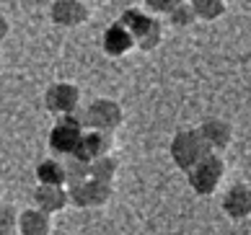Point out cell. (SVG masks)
Listing matches in <instances>:
<instances>
[{
	"label": "cell",
	"mask_w": 251,
	"mask_h": 235,
	"mask_svg": "<svg viewBox=\"0 0 251 235\" xmlns=\"http://www.w3.org/2000/svg\"><path fill=\"white\" fill-rule=\"evenodd\" d=\"M44 106H47L50 114L54 117H65L73 114L75 109H80V88L75 83H52V86L44 91Z\"/></svg>",
	"instance_id": "7"
},
{
	"label": "cell",
	"mask_w": 251,
	"mask_h": 235,
	"mask_svg": "<svg viewBox=\"0 0 251 235\" xmlns=\"http://www.w3.org/2000/svg\"><path fill=\"white\" fill-rule=\"evenodd\" d=\"M62 163H65V186L80 184L88 178V161H83L78 155H68L62 158Z\"/></svg>",
	"instance_id": "19"
},
{
	"label": "cell",
	"mask_w": 251,
	"mask_h": 235,
	"mask_svg": "<svg viewBox=\"0 0 251 235\" xmlns=\"http://www.w3.org/2000/svg\"><path fill=\"white\" fill-rule=\"evenodd\" d=\"M36 181L47 186H65V163L60 158H47L36 165Z\"/></svg>",
	"instance_id": "16"
},
{
	"label": "cell",
	"mask_w": 251,
	"mask_h": 235,
	"mask_svg": "<svg viewBox=\"0 0 251 235\" xmlns=\"http://www.w3.org/2000/svg\"><path fill=\"white\" fill-rule=\"evenodd\" d=\"M70 204L68 199V186H47V184H39L34 189V207L47 214H57L62 212L65 207Z\"/></svg>",
	"instance_id": "13"
},
{
	"label": "cell",
	"mask_w": 251,
	"mask_h": 235,
	"mask_svg": "<svg viewBox=\"0 0 251 235\" xmlns=\"http://www.w3.org/2000/svg\"><path fill=\"white\" fill-rule=\"evenodd\" d=\"M207 153H212V150L204 145V140L200 137L197 129H179V132L171 137L169 155H171V161L179 171H189V168Z\"/></svg>",
	"instance_id": "4"
},
{
	"label": "cell",
	"mask_w": 251,
	"mask_h": 235,
	"mask_svg": "<svg viewBox=\"0 0 251 235\" xmlns=\"http://www.w3.org/2000/svg\"><path fill=\"white\" fill-rule=\"evenodd\" d=\"M125 111L122 103L114 98H94L83 109V121H86V129H101V132H114V129L122 127Z\"/></svg>",
	"instance_id": "5"
},
{
	"label": "cell",
	"mask_w": 251,
	"mask_h": 235,
	"mask_svg": "<svg viewBox=\"0 0 251 235\" xmlns=\"http://www.w3.org/2000/svg\"><path fill=\"white\" fill-rule=\"evenodd\" d=\"M101 49L109 57H125L135 49V36L129 34V29L122 21H114L101 36Z\"/></svg>",
	"instance_id": "10"
},
{
	"label": "cell",
	"mask_w": 251,
	"mask_h": 235,
	"mask_svg": "<svg viewBox=\"0 0 251 235\" xmlns=\"http://www.w3.org/2000/svg\"><path fill=\"white\" fill-rule=\"evenodd\" d=\"M223 212L233 222L249 220L251 217V186L246 184H233L223 194Z\"/></svg>",
	"instance_id": "11"
},
{
	"label": "cell",
	"mask_w": 251,
	"mask_h": 235,
	"mask_svg": "<svg viewBox=\"0 0 251 235\" xmlns=\"http://www.w3.org/2000/svg\"><path fill=\"white\" fill-rule=\"evenodd\" d=\"M119 171V161L111 153L106 155H99L88 163V178H96V181H106V184H114Z\"/></svg>",
	"instance_id": "15"
},
{
	"label": "cell",
	"mask_w": 251,
	"mask_h": 235,
	"mask_svg": "<svg viewBox=\"0 0 251 235\" xmlns=\"http://www.w3.org/2000/svg\"><path fill=\"white\" fill-rule=\"evenodd\" d=\"M166 16H169V24L174 26V29H189V26L197 24V16H194L192 0H176V5H174Z\"/></svg>",
	"instance_id": "18"
},
{
	"label": "cell",
	"mask_w": 251,
	"mask_h": 235,
	"mask_svg": "<svg viewBox=\"0 0 251 235\" xmlns=\"http://www.w3.org/2000/svg\"><path fill=\"white\" fill-rule=\"evenodd\" d=\"M83 129H86V121H83V109H75L73 114H65L57 119V124L52 127L50 132V150L60 158H68L78 150Z\"/></svg>",
	"instance_id": "3"
},
{
	"label": "cell",
	"mask_w": 251,
	"mask_h": 235,
	"mask_svg": "<svg viewBox=\"0 0 251 235\" xmlns=\"http://www.w3.org/2000/svg\"><path fill=\"white\" fill-rule=\"evenodd\" d=\"M111 194H114V186L106 181H96V178H86L80 184L68 186V199L78 210H99V207L109 204Z\"/></svg>",
	"instance_id": "6"
},
{
	"label": "cell",
	"mask_w": 251,
	"mask_h": 235,
	"mask_svg": "<svg viewBox=\"0 0 251 235\" xmlns=\"http://www.w3.org/2000/svg\"><path fill=\"white\" fill-rule=\"evenodd\" d=\"M8 34H11V24H8V18L0 13V42H3Z\"/></svg>",
	"instance_id": "22"
},
{
	"label": "cell",
	"mask_w": 251,
	"mask_h": 235,
	"mask_svg": "<svg viewBox=\"0 0 251 235\" xmlns=\"http://www.w3.org/2000/svg\"><path fill=\"white\" fill-rule=\"evenodd\" d=\"M0 199H3V186H0Z\"/></svg>",
	"instance_id": "23"
},
{
	"label": "cell",
	"mask_w": 251,
	"mask_h": 235,
	"mask_svg": "<svg viewBox=\"0 0 251 235\" xmlns=\"http://www.w3.org/2000/svg\"><path fill=\"white\" fill-rule=\"evenodd\" d=\"M111 147H114V137L111 132H101V129H83V137H80V145L73 155L83 158V161H94L99 155H106L111 153Z\"/></svg>",
	"instance_id": "12"
},
{
	"label": "cell",
	"mask_w": 251,
	"mask_h": 235,
	"mask_svg": "<svg viewBox=\"0 0 251 235\" xmlns=\"http://www.w3.org/2000/svg\"><path fill=\"white\" fill-rule=\"evenodd\" d=\"M119 21H122L129 29V34L135 36V49L151 52V49H155V47L163 42L161 21H158V16L148 13L145 8H127Z\"/></svg>",
	"instance_id": "1"
},
{
	"label": "cell",
	"mask_w": 251,
	"mask_h": 235,
	"mask_svg": "<svg viewBox=\"0 0 251 235\" xmlns=\"http://www.w3.org/2000/svg\"><path fill=\"white\" fill-rule=\"evenodd\" d=\"M16 230L21 235H50L52 233V214L29 207V210L18 212V225Z\"/></svg>",
	"instance_id": "14"
},
{
	"label": "cell",
	"mask_w": 251,
	"mask_h": 235,
	"mask_svg": "<svg viewBox=\"0 0 251 235\" xmlns=\"http://www.w3.org/2000/svg\"><path fill=\"white\" fill-rule=\"evenodd\" d=\"M16 225H18V212L11 204H0V235L16 233Z\"/></svg>",
	"instance_id": "20"
},
{
	"label": "cell",
	"mask_w": 251,
	"mask_h": 235,
	"mask_svg": "<svg viewBox=\"0 0 251 235\" xmlns=\"http://www.w3.org/2000/svg\"><path fill=\"white\" fill-rule=\"evenodd\" d=\"M176 5V0H145V11L153 16H166Z\"/></svg>",
	"instance_id": "21"
},
{
	"label": "cell",
	"mask_w": 251,
	"mask_h": 235,
	"mask_svg": "<svg viewBox=\"0 0 251 235\" xmlns=\"http://www.w3.org/2000/svg\"><path fill=\"white\" fill-rule=\"evenodd\" d=\"M192 8H194V16H197V21H218V18L226 16L228 5L226 0H192Z\"/></svg>",
	"instance_id": "17"
},
{
	"label": "cell",
	"mask_w": 251,
	"mask_h": 235,
	"mask_svg": "<svg viewBox=\"0 0 251 235\" xmlns=\"http://www.w3.org/2000/svg\"><path fill=\"white\" fill-rule=\"evenodd\" d=\"M50 18L60 29H78L91 18V11L83 0H52Z\"/></svg>",
	"instance_id": "8"
},
{
	"label": "cell",
	"mask_w": 251,
	"mask_h": 235,
	"mask_svg": "<svg viewBox=\"0 0 251 235\" xmlns=\"http://www.w3.org/2000/svg\"><path fill=\"white\" fill-rule=\"evenodd\" d=\"M197 132H200V137L204 140V145H207L212 153H220V150L230 147V142H233V127H230V121L220 119V117L204 119L197 127Z\"/></svg>",
	"instance_id": "9"
},
{
	"label": "cell",
	"mask_w": 251,
	"mask_h": 235,
	"mask_svg": "<svg viewBox=\"0 0 251 235\" xmlns=\"http://www.w3.org/2000/svg\"><path fill=\"white\" fill-rule=\"evenodd\" d=\"M187 173V181H189V189L200 196H212L220 184H223V176H226V161L218 155V153H207L202 155L197 163H194Z\"/></svg>",
	"instance_id": "2"
}]
</instances>
